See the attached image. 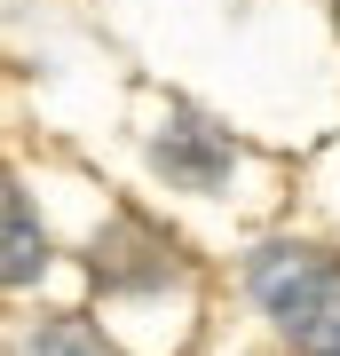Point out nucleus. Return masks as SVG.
<instances>
[{"instance_id": "obj_6", "label": "nucleus", "mask_w": 340, "mask_h": 356, "mask_svg": "<svg viewBox=\"0 0 340 356\" xmlns=\"http://www.w3.org/2000/svg\"><path fill=\"white\" fill-rule=\"evenodd\" d=\"M332 24H340V0H332Z\"/></svg>"}, {"instance_id": "obj_3", "label": "nucleus", "mask_w": 340, "mask_h": 356, "mask_svg": "<svg viewBox=\"0 0 340 356\" xmlns=\"http://www.w3.org/2000/svg\"><path fill=\"white\" fill-rule=\"evenodd\" d=\"M95 277L119 285V293H143V285H166L175 277V254H166V238L151 222L119 214L111 229H95Z\"/></svg>"}, {"instance_id": "obj_5", "label": "nucleus", "mask_w": 340, "mask_h": 356, "mask_svg": "<svg viewBox=\"0 0 340 356\" xmlns=\"http://www.w3.org/2000/svg\"><path fill=\"white\" fill-rule=\"evenodd\" d=\"M24 356H119V348L103 341L95 325H79V317H56V325H40L32 341H24Z\"/></svg>"}, {"instance_id": "obj_2", "label": "nucleus", "mask_w": 340, "mask_h": 356, "mask_svg": "<svg viewBox=\"0 0 340 356\" xmlns=\"http://www.w3.org/2000/svg\"><path fill=\"white\" fill-rule=\"evenodd\" d=\"M151 166L175 191H222L229 166H238V143H229V127H214L206 111H166L159 135H151Z\"/></svg>"}, {"instance_id": "obj_4", "label": "nucleus", "mask_w": 340, "mask_h": 356, "mask_svg": "<svg viewBox=\"0 0 340 356\" xmlns=\"http://www.w3.org/2000/svg\"><path fill=\"white\" fill-rule=\"evenodd\" d=\"M48 269V229H40L32 198L0 175V285H32Z\"/></svg>"}, {"instance_id": "obj_1", "label": "nucleus", "mask_w": 340, "mask_h": 356, "mask_svg": "<svg viewBox=\"0 0 340 356\" xmlns=\"http://www.w3.org/2000/svg\"><path fill=\"white\" fill-rule=\"evenodd\" d=\"M253 301L269 309V325L293 341V356H340V261L316 245H261L253 254Z\"/></svg>"}]
</instances>
